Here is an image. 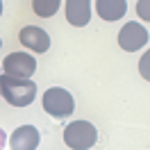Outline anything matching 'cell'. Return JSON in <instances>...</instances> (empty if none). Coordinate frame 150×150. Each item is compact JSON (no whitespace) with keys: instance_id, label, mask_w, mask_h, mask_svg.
Masks as SVG:
<instances>
[{"instance_id":"12","label":"cell","mask_w":150,"mask_h":150,"mask_svg":"<svg viewBox=\"0 0 150 150\" xmlns=\"http://www.w3.org/2000/svg\"><path fill=\"white\" fill-rule=\"evenodd\" d=\"M137 14H139L141 21L150 23V0H139L137 2Z\"/></svg>"},{"instance_id":"13","label":"cell","mask_w":150,"mask_h":150,"mask_svg":"<svg viewBox=\"0 0 150 150\" xmlns=\"http://www.w3.org/2000/svg\"><path fill=\"white\" fill-rule=\"evenodd\" d=\"M5 143H7V134H5V130L0 127V150L5 148Z\"/></svg>"},{"instance_id":"8","label":"cell","mask_w":150,"mask_h":150,"mask_svg":"<svg viewBox=\"0 0 150 150\" xmlns=\"http://www.w3.org/2000/svg\"><path fill=\"white\" fill-rule=\"evenodd\" d=\"M66 21L73 28H84L91 21V2L89 0H66Z\"/></svg>"},{"instance_id":"14","label":"cell","mask_w":150,"mask_h":150,"mask_svg":"<svg viewBox=\"0 0 150 150\" xmlns=\"http://www.w3.org/2000/svg\"><path fill=\"white\" fill-rule=\"evenodd\" d=\"M0 16H2V0H0Z\"/></svg>"},{"instance_id":"6","label":"cell","mask_w":150,"mask_h":150,"mask_svg":"<svg viewBox=\"0 0 150 150\" xmlns=\"http://www.w3.org/2000/svg\"><path fill=\"white\" fill-rule=\"evenodd\" d=\"M18 39L28 50L37 52V55L46 52L48 48H50V37H48V32L41 30V28H37V25H25V28L21 30Z\"/></svg>"},{"instance_id":"11","label":"cell","mask_w":150,"mask_h":150,"mask_svg":"<svg viewBox=\"0 0 150 150\" xmlns=\"http://www.w3.org/2000/svg\"><path fill=\"white\" fill-rule=\"evenodd\" d=\"M139 73H141L143 80H148V82H150V48L143 52V57L139 59Z\"/></svg>"},{"instance_id":"9","label":"cell","mask_w":150,"mask_h":150,"mask_svg":"<svg viewBox=\"0 0 150 150\" xmlns=\"http://www.w3.org/2000/svg\"><path fill=\"white\" fill-rule=\"evenodd\" d=\"M96 11L103 21H121L127 11L125 0H96Z\"/></svg>"},{"instance_id":"10","label":"cell","mask_w":150,"mask_h":150,"mask_svg":"<svg viewBox=\"0 0 150 150\" xmlns=\"http://www.w3.org/2000/svg\"><path fill=\"white\" fill-rule=\"evenodd\" d=\"M62 7V0H32V11L41 16V18H50L55 16Z\"/></svg>"},{"instance_id":"4","label":"cell","mask_w":150,"mask_h":150,"mask_svg":"<svg viewBox=\"0 0 150 150\" xmlns=\"http://www.w3.org/2000/svg\"><path fill=\"white\" fill-rule=\"evenodd\" d=\"M148 43V30L143 28L141 23H134V21H127L125 25L118 32V46L127 52H137Z\"/></svg>"},{"instance_id":"2","label":"cell","mask_w":150,"mask_h":150,"mask_svg":"<svg viewBox=\"0 0 150 150\" xmlns=\"http://www.w3.org/2000/svg\"><path fill=\"white\" fill-rule=\"evenodd\" d=\"M98 141V130L89 121H73L64 130V143L71 150H89Z\"/></svg>"},{"instance_id":"15","label":"cell","mask_w":150,"mask_h":150,"mask_svg":"<svg viewBox=\"0 0 150 150\" xmlns=\"http://www.w3.org/2000/svg\"><path fill=\"white\" fill-rule=\"evenodd\" d=\"M0 48H2V39H0Z\"/></svg>"},{"instance_id":"1","label":"cell","mask_w":150,"mask_h":150,"mask_svg":"<svg viewBox=\"0 0 150 150\" xmlns=\"http://www.w3.org/2000/svg\"><path fill=\"white\" fill-rule=\"evenodd\" d=\"M0 98L11 107H28L37 98V82L32 77L0 75Z\"/></svg>"},{"instance_id":"3","label":"cell","mask_w":150,"mask_h":150,"mask_svg":"<svg viewBox=\"0 0 150 150\" xmlns=\"http://www.w3.org/2000/svg\"><path fill=\"white\" fill-rule=\"evenodd\" d=\"M43 109H46L50 116H55V118H66V116L73 114L75 100L66 89L52 86V89H48L46 93H43Z\"/></svg>"},{"instance_id":"7","label":"cell","mask_w":150,"mask_h":150,"mask_svg":"<svg viewBox=\"0 0 150 150\" xmlns=\"http://www.w3.org/2000/svg\"><path fill=\"white\" fill-rule=\"evenodd\" d=\"M41 141V132L34 125H21L11 132L9 137V148L11 150H37Z\"/></svg>"},{"instance_id":"5","label":"cell","mask_w":150,"mask_h":150,"mask_svg":"<svg viewBox=\"0 0 150 150\" xmlns=\"http://www.w3.org/2000/svg\"><path fill=\"white\" fill-rule=\"evenodd\" d=\"M2 71L14 77H32L37 71V59L28 52H11L2 59Z\"/></svg>"}]
</instances>
